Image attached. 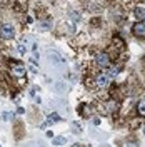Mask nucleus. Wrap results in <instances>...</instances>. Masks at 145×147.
I'll list each match as a JSON object with an SVG mask.
<instances>
[{"label":"nucleus","mask_w":145,"mask_h":147,"mask_svg":"<svg viewBox=\"0 0 145 147\" xmlns=\"http://www.w3.org/2000/svg\"><path fill=\"white\" fill-rule=\"evenodd\" d=\"M13 34H15V30H13V27L10 24H5V25L0 27V37L2 38H12Z\"/></svg>","instance_id":"1"},{"label":"nucleus","mask_w":145,"mask_h":147,"mask_svg":"<svg viewBox=\"0 0 145 147\" xmlns=\"http://www.w3.org/2000/svg\"><path fill=\"white\" fill-rule=\"evenodd\" d=\"M12 74H13V75H17V77H22V75H25V65L20 64V62H15V64H12Z\"/></svg>","instance_id":"2"},{"label":"nucleus","mask_w":145,"mask_h":147,"mask_svg":"<svg viewBox=\"0 0 145 147\" xmlns=\"http://www.w3.org/2000/svg\"><path fill=\"white\" fill-rule=\"evenodd\" d=\"M95 82H97L99 87L103 89V87H107V85L110 84V77L107 75V74H100V75H97V80H95Z\"/></svg>","instance_id":"3"},{"label":"nucleus","mask_w":145,"mask_h":147,"mask_svg":"<svg viewBox=\"0 0 145 147\" xmlns=\"http://www.w3.org/2000/svg\"><path fill=\"white\" fill-rule=\"evenodd\" d=\"M97 64H99L100 67H107V65L110 64V57L107 54H103V52H102V54L97 55Z\"/></svg>","instance_id":"4"},{"label":"nucleus","mask_w":145,"mask_h":147,"mask_svg":"<svg viewBox=\"0 0 145 147\" xmlns=\"http://www.w3.org/2000/svg\"><path fill=\"white\" fill-rule=\"evenodd\" d=\"M132 32L137 37H145V24H135L134 28H132Z\"/></svg>","instance_id":"5"},{"label":"nucleus","mask_w":145,"mask_h":147,"mask_svg":"<svg viewBox=\"0 0 145 147\" xmlns=\"http://www.w3.org/2000/svg\"><path fill=\"white\" fill-rule=\"evenodd\" d=\"M107 75H109L110 79H113V77H117L118 75V67L117 65H107Z\"/></svg>","instance_id":"6"},{"label":"nucleus","mask_w":145,"mask_h":147,"mask_svg":"<svg viewBox=\"0 0 145 147\" xmlns=\"http://www.w3.org/2000/svg\"><path fill=\"white\" fill-rule=\"evenodd\" d=\"M134 13H135L137 18H140V20H144L145 22V9H140V7H137L135 10H134Z\"/></svg>","instance_id":"7"},{"label":"nucleus","mask_w":145,"mask_h":147,"mask_svg":"<svg viewBox=\"0 0 145 147\" xmlns=\"http://www.w3.org/2000/svg\"><path fill=\"white\" fill-rule=\"evenodd\" d=\"M137 112H138L142 117H145V99L138 102V105H137Z\"/></svg>","instance_id":"8"},{"label":"nucleus","mask_w":145,"mask_h":147,"mask_svg":"<svg viewBox=\"0 0 145 147\" xmlns=\"http://www.w3.org/2000/svg\"><path fill=\"white\" fill-rule=\"evenodd\" d=\"M54 144H55V146H62V144H65V137H57V139H54Z\"/></svg>","instance_id":"9"},{"label":"nucleus","mask_w":145,"mask_h":147,"mask_svg":"<svg viewBox=\"0 0 145 147\" xmlns=\"http://www.w3.org/2000/svg\"><path fill=\"white\" fill-rule=\"evenodd\" d=\"M48 27H50L48 22H42V24H40V28H42V30H48Z\"/></svg>","instance_id":"10"},{"label":"nucleus","mask_w":145,"mask_h":147,"mask_svg":"<svg viewBox=\"0 0 145 147\" xmlns=\"http://www.w3.org/2000/svg\"><path fill=\"white\" fill-rule=\"evenodd\" d=\"M48 120H50V122H54V120H60V117H58L57 114H52V115L48 117Z\"/></svg>","instance_id":"11"},{"label":"nucleus","mask_w":145,"mask_h":147,"mask_svg":"<svg viewBox=\"0 0 145 147\" xmlns=\"http://www.w3.org/2000/svg\"><path fill=\"white\" fill-rule=\"evenodd\" d=\"M72 18H73V20H79V15H77L75 12H72Z\"/></svg>","instance_id":"12"},{"label":"nucleus","mask_w":145,"mask_h":147,"mask_svg":"<svg viewBox=\"0 0 145 147\" xmlns=\"http://www.w3.org/2000/svg\"><path fill=\"white\" fill-rule=\"evenodd\" d=\"M18 50H20L22 54H25V47H23V45H20V47H18Z\"/></svg>","instance_id":"13"}]
</instances>
